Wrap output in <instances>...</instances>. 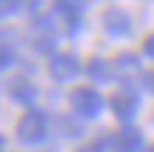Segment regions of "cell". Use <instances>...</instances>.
Masks as SVG:
<instances>
[{"mask_svg": "<svg viewBox=\"0 0 154 152\" xmlns=\"http://www.w3.org/2000/svg\"><path fill=\"white\" fill-rule=\"evenodd\" d=\"M69 103H72L74 115L77 118H97L100 112H103V98H100V92H94L91 86H80V89L72 92V98H69Z\"/></svg>", "mask_w": 154, "mask_h": 152, "instance_id": "1", "label": "cell"}, {"mask_svg": "<svg viewBox=\"0 0 154 152\" xmlns=\"http://www.w3.org/2000/svg\"><path fill=\"white\" fill-rule=\"evenodd\" d=\"M46 138V115L40 109H29L20 121H17V141L20 144H40Z\"/></svg>", "mask_w": 154, "mask_h": 152, "instance_id": "2", "label": "cell"}, {"mask_svg": "<svg viewBox=\"0 0 154 152\" xmlns=\"http://www.w3.org/2000/svg\"><path fill=\"white\" fill-rule=\"evenodd\" d=\"M109 106H111V112H114L117 121L128 124V121L137 115V109H140V95H137V89H131V86H123V89H117L114 95H111Z\"/></svg>", "mask_w": 154, "mask_h": 152, "instance_id": "3", "label": "cell"}, {"mask_svg": "<svg viewBox=\"0 0 154 152\" xmlns=\"http://www.w3.org/2000/svg\"><path fill=\"white\" fill-rule=\"evenodd\" d=\"M32 46L37 52H51L54 49V23L49 17L37 15L32 20Z\"/></svg>", "mask_w": 154, "mask_h": 152, "instance_id": "4", "label": "cell"}, {"mask_svg": "<svg viewBox=\"0 0 154 152\" xmlns=\"http://www.w3.org/2000/svg\"><path fill=\"white\" fill-rule=\"evenodd\" d=\"M49 72H51V78H54V80H72V78H77V72H80V60H77L74 55H69V52L51 55Z\"/></svg>", "mask_w": 154, "mask_h": 152, "instance_id": "5", "label": "cell"}, {"mask_svg": "<svg viewBox=\"0 0 154 152\" xmlns=\"http://www.w3.org/2000/svg\"><path fill=\"white\" fill-rule=\"evenodd\" d=\"M103 29L111 34V37H126V34H131V17H128V11L123 9H106L103 11Z\"/></svg>", "mask_w": 154, "mask_h": 152, "instance_id": "6", "label": "cell"}, {"mask_svg": "<svg viewBox=\"0 0 154 152\" xmlns=\"http://www.w3.org/2000/svg\"><path fill=\"white\" fill-rule=\"evenodd\" d=\"M54 3V11L57 15H63L66 17V23H69V34H77L80 32V26H83V0H51Z\"/></svg>", "mask_w": 154, "mask_h": 152, "instance_id": "7", "label": "cell"}, {"mask_svg": "<svg viewBox=\"0 0 154 152\" xmlns=\"http://www.w3.org/2000/svg\"><path fill=\"white\" fill-rule=\"evenodd\" d=\"M109 144L114 147V152H143V135L134 126H123L120 132H114Z\"/></svg>", "mask_w": 154, "mask_h": 152, "instance_id": "8", "label": "cell"}, {"mask_svg": "<svg viewBox=\"0 0 154 152\" xmlns=\"http://www.w3.org/2000/svg\"><path fill=\"white\" fill-rule=\"evenodd\" d=\"M9 98L14 103H23V106H32L34 98H37V86H32L26 78H17L9 83Z\"/></svg>", "mask_w": 154, "mask_h": 152, "instance_id": "9", "label": "cell"}, {"mask_svg": "<svg viewBox=\"0 0 154 152\" xmlns=\"http://www.w3.org/2000/svg\"><path fill=\"white\" fill-rule=\"evenodd\" d=\"M111 72H114V78H131V75L140 72V57L131 55V52H126V55H117L114 60H111Z\"/></svg>", "mask_w": 154, "mask_h": 152, "instance_id": "10", "label": "cell"}, {"mask_svg": "<svg viewBox=\"0 0 154 152\" xmlns=\"http://www.w3.org/2000/svg\"><path fill=\"white\" fill-rule=\"evenodd\" d=\"M14 60H17V55H14V32L0 29V72L14 66Z\"/></svg>", "mask_w": 154, "mask_h": 152, "instance_id": "11", "label": "cell"}, {"mask_svg": "<svg viewBox=\"0 0 154 152\" xmlns=\"http://www.w3.org/2000/svg\"><path fill=\"white\" fill-rule=\"evenodd\" d=\"M86 72L91 80H100V83H106V80L114 78V72H111V63L103 60V57H91V60L86 63Z\"/></svg>", "mask_w": 154, "mask_h": 152, "instance_id": "12", "label": "cell"}, {"mask_svg": "<svg viewBox=\"0 0 154 152\" xmlns=\"http://www.w3.org/2000/svg\"><path fill=\"white\" fill-rule=\"evenodd\" d=\"M23 9V0H0V17H11Z\"/></svg>", "mask_w": 154, "mask_h": 152, "instance_id": "13", "label": "cell"}, {"mask_svg": "<svg viewBox=\"0 0 154 152\" xmlns=\"http://www.w3.org/2000/svg\"><path fill=\"white\" fill-rule=\"evenodd\" d=\"M77 152H106V141H91V144H83Z\"/></svg>", "mask_w": 154, "mask_h": 152, "instance_id": "14", "label": "cell"}, {"mask_svg": "<svg viewBox=\"0 0 154 152\" xmlns=\"http://www.w3.org/2000/svg\"><path fill=\"white\" fill-rule=\"evenodd\" d=\"M143 52H146L149 57H154V34H149V37L143 40Z\"/></svg>", "mask_w": 154, "mask_h": 152, "instance_id": "15", "label": "cell"}, {"mask_svg": "<svg viewBox=\"0 0 154 152\" xmlns=\"http://www.w3.org/2000/svg\"><path fill=\"white\" fill-rule=\"evenodd\" d=\"M143 86H146V89H149L151 95H154V69H151V72H146V75H143Z\"/></svg>", "mask_w": 154, "mask_h": 152, "instance_id": "16", "label": "cell"}, {"mask_svg": "<svg viewBox=\"0 0 154 152\" xmlns=\"http://www.w3.org/2000/svg\"><path fill=\"white\" fill-rule=\"evenodd\" d=\"M146 152H154V147H149V149H146Z\"/></svg>", "mask_w": 154, "mask_h": 152, "instance_id": "17", "label": "cell"}, {"mask_svg": "<svg viewBox=\"0 0 154 152\" xmlns=\"http://www.w3.org/2000/svg\"><path fill=\"white\" fill-rule=\"evenodd\" d=\"M0 147H3V138H0Z\"/></svg>", "mask_w": 154, "mask_h": 152, "instance_id": "18", "label": "cell"}]
</instances>
